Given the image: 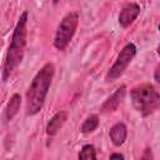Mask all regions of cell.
<instances>
[{"label": "cell", "mask_w": 160, "mask_h": 160, "mask_svg": "<svg viewBox=\"0 0 160 160\" xmlns=\"http://www.w3.org/2000/svg\"><path fill=\"white\" fill-rule=\"evenodd\" d=\"M155 81H156V82L160 81V79H159V66L155 69Z\"/></svg>", "instance_id": "5bb4252c"}, {"label": "cell", "mask_w": 160, "mask_h": 160, "mask_svg": "<svg viewBox=\"0 0 160 160\" xmlns=\"http://www.w3.org/2000/svg\"><path fill=\"white\" fill-rule=\"evenodd\" d=\"M26 24H28V12L24 11L15 26L10 46L8 49L4 66H2V79L4 81L8 80V78L11 75V72L19 66L24 58V51L26 46Z\"/></svg>", "instance_id": "7a4b0ae2"}, {"label": "cell", "mask_w": 160, "mask_h": 160, "mask_svg": "<svg viewBox=\"0 0 160 160\" xmlns=\"http://www.w3.org/2000/svg\"><path fill=\"white\" fill-rule=\"evenodd\" d=\"M130 96L135 110L144 116H148L159 109L160 105L159 92L150 84H141L135 86L131 90Z\"/></svg>", "instance_id": "3957f363"}, {"label": "cell", "mask_w": 160, "mask_h": 160, "mask_svg": "<svg viewBox=\"0 0 160 160\" xmlns=\"http://www.w3.org/2000/svg\"><path fill=\"white\" fill-rule=\"evenodd\" d=\"M79 159H85V160H94L96 159V152H95V148L90 144L84 145L80 154H79Z\"/></svg>", "instance_id": "7c38bea8"}, {"label": "cell", "mask_w": 160, "mask_h": 160, "mask_svg": "<svg viewBox=\"0 0 160 160\" xmlns=\"http://www.w3.org/2000/svg\"><path fill=\"white\" fill-rule=\"evenodd\" d=\"M125 94H126V86L125 85H121L111 96H109L105 100V102L100 108V111L104 112V114L105 112H112V111H115L118 109V106L121 104Z\"/></svg>", "instance_id": "52a82bcc"}, {"label": "cell", "mask_w": 160, "mask_h": 160, "mask_svg": "<svg viewBox=\"0 0 160 160\" xmlns=\"http://www.w3.org/2000/svg\"><path fill=\"white\" fill-rule=\"evenodd\" d=\"M99 126V118L98 115H90L85 119V121L82 122L81 128H80V131L82 134H90L96 128Z\"/></svg>", "instance_id": "8fae6325"}, {"label": "cell", "mask_w": 160, "mask_h": 160, "mask_svg": "<svg viewBox=\"0 0 160 160\" xmlns=\"http://www.w3.org/2000/svg\"><path fill=\"white\" fill-rule=\"evenodd\" d=\"M66 119H68L66 111H59V112H56L50 119V121H49V124L46 126V134L48 135H55L62 128V125L65 124Z\"/></svg>", "instance_id": "9c48e42d"}, {"label": "cell", "mask_w": 160, "mask_h": 160, "mask_svg": "<svg viewBox=\"0 0 160 160\" xmlns=\"http://www.w3.org/2000/svg\"><path fill=\"white\" fill-rule=\"evenodd\" d=\"M110 159H124V156L121 154H111Z\"/></svg>", "instance_id": "4fadbf2b"}, {"label": "cell", "mask_w": 160, "mask_h": 160, "mask_svg": "<svg viewBox=\"0 0 160 160\" xmlns=\"http://www.w3.org/2000/svg\"><path fill=\"white\" fill-rule=\"evenodd\" d=\"M109 135H110V140L111 142L115 145V146H120L125 142L126 140V135H128V130H126V126L122 124V122H118L115 124L114 126H111L110 131H109Z\"/></svg>", "instance_id": "ba28073f"}, {"label": "cell", "mask_w": 160, "mask_h": 160, "mask_svg": "<svg viewBox=\"0 0 160 160\" xmlns=\"http://www.w3.org/2000/svg\"><path fill=\"white\" fill-rule=\"evenodd\" d=\"M140 14V6L135 2H129V4H125L119 14V24L121 25V28L126 29L129 28L134 20L139 16Z\"/></svg>", "instance_id": "8992f818"}, {"label": "cell", "mask_w": 160, "mask_h": 160, "mask_svg": "<svg viewBox=\"0 0 160 160\" xmlns=\"http://www.w3.org/2000/svg\"><path fill=\"white\" fill-rule=\"evenodd\" d=\"M79 24V15L75 11H71L69 14H66L62 20L60 21L58 30H56V35H55V40H54V46L62 51L66 49V46L70 44L76 28Z\"/></svg>", "instance_id": "277c9868"}, {"label": "cell", "mask_w": 160, "mask_h": 160, "mask_svg": "<svg viewBox=\"0 0 160 160\" xmlns=\"http://www.w3.org/2000/svg\"><path fill=\"white\" fill-rule=\"evenodd\" d=\"M20 104H21V96L19 94H14L10 98V100H9V102L5 108V119H6V121L12 120V118L18 114V111L20 109Z\"/></svg>", "instance_id": "30bf717a"}, {"label": "cell", "mask_w": 160, "mask_h": 160, "mask_svg": "<svg viewBox=\"0 0 160 160\" xmlns=\"http://www.w3.org/2000/svg\"><path fill=\"white\" fill-rule=\"evenodd\" d=\"M54 72H55L54 64L48 62L38 71V74L32 79L26 91V106H25L26 115L32 116L41 110L45 102Z\"/></svg>", "instance_id": "6da1fadb"}, {"label": "cell", "mask_w": 160, "mask_h": 160, "mask_svg": "<svg viewBox=\"0 0 160 160\" xmlns=\"http://www.w3.org/2000/svg\"><path fill=\"white\" fill-rule=\"evenodd\" d=\"M135 54H136V46L132 42L126 44L122 48V50L120 51V54L118 55L114 65L108 71L106 80L108 81H114L118 78H120L122 75V72L125 71V69L128 68V65L131 62V60L135 56Z\"/></svg>", "instance_id": "5b68a950"}]
</instances>
